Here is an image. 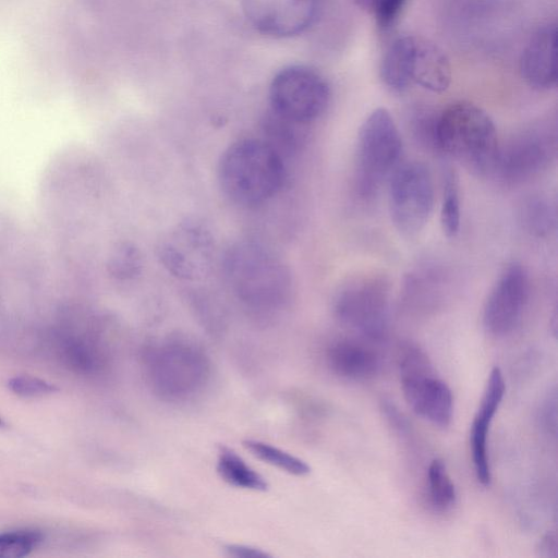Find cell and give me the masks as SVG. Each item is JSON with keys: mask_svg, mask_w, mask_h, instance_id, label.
Listing matches in <instances>:
<instances>
[{"mask_svg": "<svg viewBox=\"0 0 558 558\" xmlns=\"http://www.w3.org/2000/svg\"><path fill=\"white\" fill-rule=\"evenodd\" d=\"M222 193L234 204L254 207L271 199L286 179L283 157L263 138H242L222 153L217 168Z\"/></svg>", "mask_w": 558, "mask_h": 558, "instance_id": "obj_2", "label": "cell"}, {"mask_svg": "<svg viewBox=\"0 0 558 558\" xmlns=\"http://www.w3.org/2000/svg\"><path fill=\"white\" fill-rule=\"evenodd\" d=\"M530 293V280L519 263L509 264L493 286L483 310V326L495 337L512 332L519 325Z\"/></svg>", "mask_w": 558, "mask_h": 558, "instance_id": "obj_12", "label": "cell"}, {"mask_svg": "<svg viewBox=\"0 0 558 558\" xmlns=\"http://www.w3.org/2000/svg\"><path fill=\"white\" fill-rule=\"evenodd\" d=\"M389 213L398 232L416 236L426 226L434 206V186L428 168L420 161L399 165L390 175Z\"/></svg>", "mask_w": 558, "mask_h": 558, "instance_id": "obj_9", "label": "cell"}, {"mask_svg": "<svg viewBox=\"0 0 558 558\" xmlns=\"http://www.w3.org/2000/svg\"><path fill=\"white\" fill-rule=\"evenodd\" d=\"M537 422L546 434L556 437L557 435V390L549 389L544 396L537 410Z\"/></svg>", "mask_w": 558, "mask_h": 558, "instance_id": "obj_29", "label": "cell"}, {"mask_svg": "<svg viewBox=\"0 0 558 558\" xmlns=\"http://www.w3.org/2000/svg\"><path fill=\"white\" fill-rule=\"evenodd\" d=\"M216 469L219 476L233 487L254 492L268 489L266 478L228 447H220Z\"/></svg>", "mask_w": 558, "mask_h": 558, "instance_id": "obj_18", "label": "cell"}, {"mask_svg": "<svg viewBox=\"0 0 558 558\" xmlns=\"http://www.w3.org/2000/svg\"><path fill=\"white\" fill-rule=\"evenodd\" d=\"M555 532H547L539 541L537 553L544 558H556L558 555V542Z\"/></svg>", "mask_w": 558, "mask_h": 558, "instance_id": "obj_32", "label": "cell"}, {"mask_svg": "<svg viewBox=\"0 0 558 558\" xmlns=\"http://www.w3.org/2000/svg\"><path fill=\"white\" fill-rule=\"evenodd\" d=\"M43 541V534L34 530L0 533V558L27 556Z\"/></svg>", "mask_w": 558, "mask_h": 558, "instance_id": "obj_24", "label": "cell"}, {"mask_svg": "<svg viewBox=\"0 0 558 558\" xmlns=\"http://www.w3.org/2000/svg\"><path fill=\"white\" fill-rule=\"evenodd\" d=\"M227 287L254 318L269 322L287 310L292 295L288 265L271 248L255 241L232 244L222 257Z\"/></svg>", "mask_w": 558, "mask_h": 558, "instance_id": "obj_1", "label": "cell"}, {"mask_svg": "<svg viewBox=\"0 0 558 558\" xmlns=\"http://www.w3.org/2000/svg\"><path fill=\"white\" fill-rule=\"evenodd\" d=\"M521 222L525 230L534 236H546L553 232L556 214L550 203L541 196H531L522 204Z\"/></svg>", "mask_w": 558, "mask_h": 558, "instance_id": "obj_21", "label": "cell"}, {"mask_svg": "<svg viewBox=\"0 0 558 558\" xmlns=\"http://www.w3.org/2000/svg\"><path fill=\"white\" fill-rule=\"evenodd\" d=\"M399 372L404 399L413 412L436 426H449L452 392L436 375L427 354L416 344H405L399 357Z\"/></svg>", "mask_w": 558, "mask_h": 558, "instance_id": "obj_6", "label": "cell"}, {"mask_svg": "<svg viewBox=\"0 0 558 558\" xmlns=\"http://www.w3.org/2000/svg\"><path fill=\"white\" fill-rule=\"evenodd\" d=\"M506 384L499 367H494L486 383L480 407L470 429V448L474 473L478 483L487 486L492 481L487 448L488 432L492 421L504 399Z\"/></svg>", "mask_w": 558, "mask_h": 558, "instance_id": "obj_15", "label": "cell"}, {"mask_svg": "<svg viewBox=\"0 0 558 558\" xmlns=\"http://www.w3.org/2000/svg\"><path fill=\"white\" fill-rule=\"evenodd\" d=\"M404 73L409 84L434 93L445 92L451 82V65L446 53L433 41L403 36Z\"/></svg>", "mask_w": 558, "mask_h": 558, "instance_id": "obj_14", "label": "cell"}, {"mask_svg": "<svg viewBox=\"0 0 558 558\" xmlns=\"http://www.w3.org/2000/svg\"><path fill=\"white\" fill-rule=\"evenodd\" d=\"M144 377L160 400L181 403L202 393L211 377V362L201 344L185 336H169L148 345Z\"/></svg>", "mask_w": 558, "mask_h": 558, "instance_id": "obj_3", "label": "cell"}, {"mask_svg": "<svg viewBox=\"0 0 558 558\" xmlns=\"http://www.w3.org/2000/svg\"><path fill=\"white\" fill-rule=\"evenodd\" d=\"M556 135L544 128H533L499 145L494 174L509 184L533 179L546 170L556 155Z\"/></svg>", "mask_w": 558, "mask_h": 558, "instance_id": "obj_11", "label": "cell"}, {"mask_svg": "<svg viewBox=\"0 0 558 558\" xmlns=\"http://www.w3.org/2000/svg\"><path fill=\"white\" fill-rule=\"evenodd\" d=\"M215 247L210 230L196 219H186L159 241L157 255L172 276L185 281H196L210 271Z\"/></svg>", "mask_w": 558, "mask_h": 558, "instance_id": "obj_10", "label": "cell"}, {"mask_svg": "<svg viewBox=\"0 0 558 558\" xmlns=\"http://www.w3.org/2000/svg\"><path fill=\"white\" fill-rule=\"evenodd\" d=\"M437 147L475 174L494 173L497 131L488 113L474 104L456 102L438 114Z\"/></svg>", "mask_w": 558, "mask_h": 558, "instance_id": "obj_4", "label": "cell"}, {"mask_svg": "<svg viewBox=\"0 0 558 558\" xmlns=\"http://www.w3.org/2000/svg\"><path fill=\"white\" fill-rule=\"evenodd\" d=\"M329 101L328 83L319 72L306 65L283 68L269 85L270 111L299 125L322 117Z\"/></svg>", "mask_w": 558, "mask_h": 558, "instance_id": "obj_8", "label": "cell"}, {"mask_svg": "<svg viewBox=\"0 0 558 558\" xmlns=\"http://www.w3.org/2000/svg\"><path fill=\"white\" fill-rule=\"evenodd\" d=\"M2 425H3V421H2V418L0 417V426H2Z\"/></svg>", "mask_w": 558, "mask_h": 558, "instance_id": "obj_33", "label": "cell"}, {"mask_svg": "<svg viewBox=\"0 0 558 558\" xmlns=\"http://www.w3.org/2000/svg\"><path fill=\"white\" fill-rule=\"evenodd\" d=\"M524 82L532 88L548 90L557 84V26L539 27L526 44L520 60Z\"/></svg>", "mask_w": 558, "mask_h": 558, "instance_id": "obj_16", "label": "cell"}, {"mask_svg": "<svg viewBox=\"0 0 558 558\" xmlns=\"http://www.w3.org/2000/svg\"><path fill=\"white\" fill-rule=\"evenodd\" d=\"M402 140L390 112L374 109L363 121L356 145L355 187L361 197L377 193L400 165Z\"/></svg>", "mask_w": 558, "mask_h": 558, "instance_id": "obj_5", "label": "cell"}, {"mask_svg": "<svg viewBox=\"0 0 558 558\" xmlns=\"http://www.w3.org/2000/svg\"><path fill=\"white\" fill-rule=\"evenodd\" d=\"M461 222V206L458 178L451 169H447L444 178V193L440 207V226L447 238L458 234Z\"/></svg>", "mask_w": 558, "mask_h": 558, "instance_id": "obj_23", "label": "cell"}, {"mask_svg": "<svg viewBox=\"0 0 558 558\" xmlns=\"http://www.w3.org/2000/svg\"><path fill=\"white\" fill-rule=\"evenodd\" d=\"M8 386L15 395L26 398L43 397L58 390L54 385L32 376L12 377Z\"/></svg>", "mask_w": 558, "mask_h": 558, "instance_id": "obj_27", "label": "cell"}, {"mask_svg": "<svg viewBox=\"0 0 558 558\" xmlns=\"http://www.w3.org/2000/svg\"><path fill=\"white\" fill-rule=\"evenodd\" d=\"M355 2L375 17L380 28L388 29L399 19L408 0H355Z\"/></svg>", "mask_w": 558, "mask_h": 558, "instance_id": "obj_25", "label": "cell"}, {"mask_svg": "<svg viewBox=\"0 0 558 558\" xmlns=\"http://www.w3.org/2000/svg\"><path fill=\"white\" fill-rule=\"evenodd\" d=\"M322 0H242L244 15L257 32L274 38L293 37L315 22Z\"/></svg>", "mask_w": 558, "mask_h": 558, "instance_id": "obj_13", "label": "cell"}, {"mask_svg": "<svg viewBox=\"0 0 558 558\" xmlns=\"http://www.w3.org/2000/svg\"><path fill=\"white\" fill-rule=\"evenodd\" d=\"M225 551L235 558H267L270 555L260 548L243 545V544H229L225 546Z\"/></svg>", "mask_w": 558, "mask_h": 558, "instance_id": "obj_30", "label": "cell"}, {"mask_svg": "<svg viewBox=\"0 0 558 558\" xmlns=\"http://www.w3.org/2000/svg\"><path fill=\"white\" fill-rule=\"evenodd\" d=\"M142 267V254L133 244H122L111 262L112 274L123 280L135 278L141 274Z\"/></svg>", "mask_w": 558, "mask_h": 558, "instance_id": "obj_26", "label": "cell"}, {"mask_svg": "<svg viewBox=\"0 0 558 558\" xmlns=\"http://www.w3.org/2000/svg\"><path fill=\"white\" fill-rule=\"evenodd\" d=\"M427 486L429 502L435 510L444 512L452 508L457 493L442 460L435 459L428 465Z\"/></svg>", "mask_w": 558, "mask_h": 558, "instance_id": "obj_20", "label": "cell"}, {"mask_svg": "<svg viewBox=\"0 0 558 558\" xmlns=\"http://www.w3.org/2000/svg\"><path fill=\"white\" fill-rule=\"evenodd\" d=\"M243 446L257 459L289 474L304 476L311 472V466L304 460L268 442L246 439Z\"/></svg>", "mask_w": 558, "mask_h": 558, "instance_id": "obj_19", "label": "cell"}, {"mask_svg": "<svg viewBox=\"0 0 558 558\" xmlns=\"http://www.w3.org/2000/svg\"><path fill=\"white\" fill-rule=\"evenodd\" d=\"M383 412L387 416V420L390 422L396 429L400 433H405L409 429L408 422L402 413L399 412V409L391 402L385 400L383 401Z\"/></svg>", "mask_w": 558, "mask_h": 558, "instance_id": "obj_31", "label": "cell"}, {"mask_svg": "<svg viewBox=\"0 0 558 558\" xmlns=\"http://www.w3.org/2000/svg\"><path fill=\"white\" fill-rule=\"evenodd\" d=\"M413 130L418 141L428 148L438 150L437 147V120L438 114L428 111H418L413 117Z\"/></svg>", "mask_w": 558, "mask_h": 558, "instance_id": "obj_28", "label": "cell"}, {"mask_svg": "<svg viewBox=\"0 0 558 558\" xmlns=\"http://www.w3.org/2000/svg\"><path fill=\"white\" fill-rule=\"evenodd\" d=\"M302 126L270 111L263 124L265 134L263 140L283 157L284 154H292L299 147Z\"/></svg>", "mask_w": 558, "mask_h": 558, "instance_id": "obj_22", "label": "cell"}, {"mask_svg": "<svg viewBox=\"0 0 558 558\" xmlns=\"http://www.w3.org/2000/svg\"><path fill=\"white\" fill-rule=\"evenodd\" d=\"M389 288L385 278L375 275L349 280L335 295V316L364 338L383 340L389 325Z\"/></svg>", "mask_w": 558, "mask_h": 558, "instance_id": "obj_7", "label": "cell"}, {"mask_svg": "<svg viewBox=\"0 0 558 558\" xmlns=\"http://www.w3.org/2000/svg\"><path fill=\"white\" fill-rule=\"evenodd\" d=\"M326 361L336 375L349 380L371 379L381 367V359L374 349L349 339L332 342Z\"/></svg>", "mask_w": 558, "mask_h": 558, "instance_id": "obj_17", "label": "cell"}]
</instances>
